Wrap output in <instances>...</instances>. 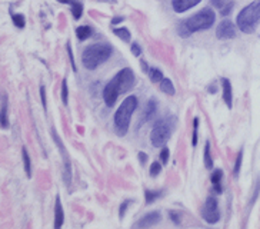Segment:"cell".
Instances as JSON below:
<instances>
[{"label":"cell","instance_id":"obj_1","mask_svg":"<svg viewBox=\"0 0 260 229\" xmlns=\"http://www.w3.org/2000/svg\"><path fill=\"white\" fill-rule=\"evenodd\" d=\"M134 83H136V76H134L133 70L129 69V68L122 69V70L105 86V89H103L105 103H106L109 108L114 106V103H116L119 95L126 93L128 91H130V89L134 86Z\"/></svg>","mask_w":260,"mask_h":229},{"label":"cell","instance_id":"obj_2","mask_svg":"<svg viewBox=\"0 0 260 229\" xmlns=\"http://www.w3.org/2000/svg\"><path fill=\"white\" fill-rule=\"evenodd\" d=\"M215 20H216L215 12L210 7H204L196 15L190 16L189 19L182 20L177 24V33L180 38H189L195 32H202V30L210 29L213 26Z\"/></svg>","mask_w":260,"mask_h":229},{"label":"cell","instance_id":"obj_3","mask_svg":"<svg viewBox=\"0 0 260 229\" xmlns=\"http://www.w3.org/2000/svg\"><path fill=\"white\" fill-rule=\"evenodd\" d=\"M111 53H113V47L109 43H94L83 50L82 63L86 69L94 70L96 68L108 62Z\"/></svg>","mask_w":260,"mask_h":229},{"label":"cell","instance_id":"obj_4","mask_svg":"<svg viewBox=\"0 0 260 229\" xmlns=\"http://www.w3.org/2000/svg\"><path fill=\"white\" fill-rule=\"evenodd\" d=\"M137 97L133 95L128 96L119 106V109L114 114V128H116V134L119 136H125L129 131L130 119L131 114L137 108Z\"/></svg>","mask_w":260,"mask_h":229},{"label":"cell","instance_id":"obj_5","mask_svg":"<svg viewBox=\"0 0 260 229\" xmlns=\"http://www.w3.org/2000/svg\"><path fill=\"white\" fill-rule=\"evenodd\" d=\"M238 27L243 33H252L260 23V0H255L247 4L238 15Z\"/></svg>","mask_w":260,"mask_h":229},{"label":"cell","instance_id":"obj_6","mask_svg":"<svg viewBox=\"0 0 260 229\" xmlns=\"http://www.w3.org/2000/svg\"><path fill=\"white\" fill-rule=\"evenodd\" d=\"M174 128H176V119L173 116H166V117L156 120V123L153 125L152 134H150L152 145L156 148L165 146L173 134Z\"/></svg>","mask_w":260,"mask_h":229},{"label":"cell","instance_id":"obj_7","mask_svg":"<svg viewBox=\"0 0 260 229\" xmlns=\"http://www.w3.org/2000/svg\"><path fill=\"white\" fill-rule=\"evenodd\" d=\"M202 218L207 224H216L220 219V212H219V204L215 196H209L204 202L202 208Z\"/></svg>","mask_w":260,"mask_h":229},{"label":"cell","instance_id":"obj_8","mask_svg":"<svg viewBox=\"0 0 260 229\" xmlns=\"http://www.w3.org/2000/svg\"><path fill=\"white\" fill-rule=\"evenodd\" d=\"M52 136H53V140H55V143L57 145L59 151H60L62 156H63V162H65V169H63V179H65L66 185H67V186H70V183H72V165H70V158H69V155H67L66 149H65V145H63V142L60 140V137H59V135L56 134L55 129H52Z\"/></svg>","mask_w":260,"mask_h":229},{"label":"cell","instance_id":"obj_9","mask_svg":"<svg viewBox=\"0 0 260 229\" xmlns=\"http://www.w3.org/2000/svg\"><path fill=\"white\" fill-rule=\"evenodd\" d=\"M160 221H162L160 212H159V210H153V212L146 213L143 218H140V219L134 224V228H152V227L157 225Z\"/></svg>","mask_w":260,"mask_h":229},{"label":"cell","instance_id":"obj_10","mask_svg":"<svg viewBox=\"0 0 260 229\" xmlns=\"http://www.w3.org/2000/svg\"><path fill=\"white\" fill-rule=\"evenodd\" d=\"M216 36H217V39H222V40L233 39L236 36L235 24L230 20H223L222 23L217 26V29H216Z\"/></svg>","mask_w":260,"mask_h":229},{"label":"cell","instance_id":"obj_11","mask_svg":"<svg viewBox=\"0 0 260 229\" xmlns=\"http://www.w3.org/2000/svg\"><path fill=\"white\" fill-rule=\"evenodd\" d=\"M202 0H172V7L176 13H185L197 6Z\"/></svg>","mask_w":260,"mask_h":229},{"label":"cell","instance_id":"obj_12","mask_svg":"<svg viewBox=\"0 0 260 229\" xmlns=\"http://www.w3.org/2000/svg\"><path fill=\"white\" fill-rule=\"evenodd\" d=\"M156 111H157V102L154 99H150L148 102V105H146V108H145V112H143L142 117H140V123L139 125H145L146 122H149L154 116Z\"/></svg>","mask_w":260,"mask_h":229},{"label":"cell","instance_id":"obj_13","mask_svg":"<svg viewBox=\"0 0 260 229\" xmlns=\"http://www.w3.org/2000/svg\"><path fill=\"white\" fill-rule=\"evenodd\" d=\"M65 222V212H63V206H62V201L60 196L56 198V206H55V228H62Z\"/></svg>","mask_w":260,"mask_h":229},{"label":"cell","instance_id":"obj_14","mask_svg":"<svg viewBox=\"0 0 260 229\" xmlns=\"http://www.w3.org/2000/svg\"><path fill=\"white\" fill-rule=\"evenodd\" d=\"M222 88H223V99L227 105V108H232V102H233V92H232V85L229 82V79H222Z\"/></svg>","mask_w":260,"mask_h":229},{"label":"cell","instance_id":"obj_15","mask_svg":"<svg viewBox=\"0 0 260 229\" xmlns=\"http://www.w3.org/2000/svg\"><path fill=\"white\" fill-rule=\"evenodd\" d=\"M212 4L220 10L222 16H227V15H230L232 9H233V6H235V4H233V1H230V0H212Z\"/></svg>","mask_w":260,"mask_h":229},{"label":"cell","instance_id":"obj_16","mask_svg":"<svg viewBox=\"0 0 260 229\" xmlns=\"http://www.w3.org/2000/svg\"><path fill=\"white\" fill-rule=\"evenodd\" d=\"M222 178H223V172L220 169H216L212 173V183H213V191L216 193H222Z\"/></svg>","mask_w":260,"mask_h":229},{"label":"cell","instance_id":"obj_17","mask_svg":"<svg viewBox=\"0 0 260 229\" xmlns=\"http://www.w3.org/2000/svg\"><path fill=\"white\" fill-rule=\"evenodd\" d=\"M0 126L7 128L9 126V116H7V96H3V103L0 109Z\"/></svg>","mask_w":260,"mask_h":229},{"label":"cell","instance_id":"obj_18","mask_svg":"<svg viewBox=\"0 0 260 229\" xmlns=\"http://www.w3.org/2000/svg\"><path fill=\"white\" fill-rule=\"evenodd\" d=\"M93 30L90 26H79L77 29H76V36L79 40H86V39H89L92 36Z\"/></svg>","mask_w":260,"mask_h":229},{"label":"cell","instance_id":"obj_19","mask_svg":"<svg viewBox=\"0 0 260 229\" xmlns=\"http://www.w3.org/2000/svg\"><path fill=\"white\" fill-rule=\"evenodd\" d=\"M22 156H23V163H24V172L27 178H32V162H30V156L26 151V148L22 149Z\"/></svg>","mask_w":260,"mask_h":229},{"label":"cell","instance_id":"obj_20","mask_svg":"<svg viewBox=\"0 0 260 229\" xmlns=\"http://www.w3.org/2000/svg\"><path fill=\"white\" fill-rule=\"evenodd\" d=\"M148 75L153 83L162 82V79H163V73H162V70H160V69H157V68H149Z\"/></svg>","mask_w":260,"mask_h":229},{"label":"cell","instance_id":"obj_21","mask_svg":"<svg viewBox=\"0 0 260 229\" xmlns=\"http://www.w3.org/2000/svg\"><path fill=\"white\" fill-rule=\"evenodd\" d=\"M204 166L207 169L213 168V160H212V155H210V142L209 140H206V145H204Z\"/></svg>","mask_w":260,"mask_h":229},{"label":"cell","instance_id":"obj_22","mask_svg":"<svg viewBox=\"0 0 260 229\" xmlns=\"http://www.w3.org/2000/svg\"><path fill=\"white\" fill-rule=\"evenodd\" d=\"M160 89H162V92H165L167 95H174V86H173V83H172L170 79H165V77L162 79Z\"/></svg>","mask_w":260,"mask_h":229},{"label":"cell","instance_id":"obj_23","mask_svg":"<svg viewBox=\"0 0 260 229\" xmlns=\"http://www.w3.org/2000/svg\"><path fill=\"white\" fill-rule=\"evenodd\" d=\"M113 33H114V35H116L119 39H122L123 42H126V43H129L130 38H131L129 29H126V27H119V29H114V30H113Z\"/></svg>","mask_w":260,"mask_h":229},{"label":"cell","instance_id":"obj_24","mask_svg":"<svg viewBox=\"0 0 260 229\" xmlns=\"http://www.w3.org/2000/svg\"><path fill=\"white\" fill-rule=\"evenodd\" d=\"M72 15L76 20H79L83 15V4L79 3V1H73L72 3Z\"/></svg>","mask_w":260,"mask_h":229},{"label":"cell","instance_id":"obj_25","mask_svg":"<svg viewBox=\"0 0 260 229\" xmlns=\"http://www.w3.org/2000/svg\"><path fill=\"white\" fill-rule=\"evenodd\" d=\"M162 191H146L145 196H146V204H153L156 199H159L162 196Z\"/></svg>","mask_w":260,"mask_h":229},{"label":"cell","instance_id":"obj_26","mask_svg":"<svg viewBox=\"0 0 260 229\" xmlns=\"http://www.w3.org/2000/svg\"><path fill=\"white\" fill-rule=\"evenodd\" d=\"M62 102H63V105H67V102H69V89H67L66 79L62 80Z\"/></svg>","mask_w":260,"mask_h":229},{"label":"cell","instance_id":"obj_27","mask_svg":"<svg viewBox=\"0 0 260 229\" xmlns=\"http://www.w3.org/2000/svg\"><path fill=\"white\" fill-rule=\"evenodd\" d=\"M12 20H13L15 26H18L20 29H23L24 24H26V19H24L23 15H12Z\"/></svg>","mask_w":260,"mask_h":229},{"label":"cell","instance_id":"obj_28","mask_svg":"<svg viewBox=\"0 0 260 229\" xmlns=\"http://www.w3.org/2000/svg\"><path fill=\"white\" fill-rule=\"evenodd\" d=\"M160 172H162V165H160L159 162H153L152 166H150V176H152V178H156Z\"/></svg>","mask_w":260,"mask_h":229},{"label":"cell","instance_id":"obj_29","mask_svg":"<svg viewBox=\"0 0 260 229\" xmlns=\"http://www.w3.org/2000/svg\"><path fill=\"white\" fill-rule=\"evenodd\" d=\"M197 128H199V117H195L193 119V140H192L193 146L197 145Z\"/></svg>","mask_w":260,"mask_h":229},{"label":"cell","instance_id":"obj_30","mask_svg":"<svg viewBox=\"0 0 260 229\" xmlns=\"http://www.w3.org/2000/svg\"><path fill=\"white\" fill-rule=\"evenodd\" d=\"M131 204H133V201H125V202L120 205V208H119V216H120V218H123V216H125L126 210H128L129 205H131Z\"/></svg>","mask_w":260,"mask_h":229},{"label":"cell","instance_id":"obj_31","mask_svg":"<svg viewBox=\"0 0 260 229\" xmlns=\"http://www.w3.org/2000/svg\"><path fill=\"white\" fill-rule=\"evenodd\" d=\"M241 159H243V152L240 151L239 155H238V158H236V165H235V169H233V172H235V176H238V175H239V172H240Z\"/></svg>","mask_w":260,"mask_h":229},{"label":"cell","instance_id":"obj_32","mask_svg":"<svg viewBox=\"0 0 260 229\" xmlns=\"http://www.w3.org/2000/svg\"><path fill=\"white\" fill-rule=\"evenodd\" d=\"M169 156H170V151H169V148H163L162 149V152H160V160H162V163H165L166 165L167 162H169Z\"/></svg>","mask_w":260,"mask_h":229},{"label":"cell","instance_id":"obj_33","mask_svg":"<svg viewBox=\"0 0 260 229\" xmlns=\"http://www.w3.org/2000/svg\"><path fill=\"white\" fill-rule=\"evenodd\" d=\"M130 49H131V53H133L134 56H140V55H142V47H140L137 43H131Z\"/></svg>","mask_w":260,"mask_h":229},{"label":"cell","instance_id":"obj_34","mask_svg":"<svg viewBox=\"0 0 260 229\" xmlns=\"http://www.w3.org/2000/svg\"><path fill=\"white\" fill-rule=\"evenodd\" d=\"M40 97H42V105H43V108H44V111H46V108H47V102H46V89H44L43 85L40 86Z\"/></svg>","mask_w":260,"mask_h":229},{"label":"cell","instance_id":"obj_35","mask_svg":"<svg viewBox=\"0 0 260 229\" xmlns=\"http://www.w3.org/2000/svg\"><path fill=\"white\" fill-rule=\"evenodd\" d=\"M67 53H69V57H70V63H72V66H73V70L76 72L77 69H76V63H74V57H73V53H72V47H70V43H67Z\"/></svg>","mask_w":260,"mask_h":229},{"label":"cell","instance_id":"obj_36","mask_svg":"<svg viewBox=\"0 0 260 229\" xmlns=\"http://www.w3.org/2000/svg\"><path fill=\"white\" fill-rule=\"evenodd\" d=\"M169 215L172 216V221H173L174 224H177V225L180 224V219H179V215H177V213H174L173 210H170V212H169Z\"/></svg>","mask_w":260,"mask_h":229},{"label":"cell","instance_id":"obj_37","mask_svg":"<svg viewBox=\"0 0 260 229\" xmlns=\"http://www.w3.org/2000/svg\"><path fill=\"white\" fill-rule=\"evenodd\" d=\"M139 160H140V163L142 165H145L146 163V160H148V155L145 152H139Z\"/></svg>","mask_w":260,"mask_h":229},{"label":"cell","instance_id":"obj_38","mask_svg":"<svg viewBox=\"0 0 260 229\" xmlns=\"http://www.w3.org/2000/svg\"><path fill=\"white\" fill-rule=\"evenodd\" d=\"M123 20H125V18L120 16V18H114V19L111 20V23H113V24H117V23H120V22H123Z\"/></svg>","mask_w":260,"mask_h":229},{"label":"cell","instance_id":"obj_39","mask_svg":"<svg viewBox=\"0 0 260 229\" xmlns=\"http://www.w3.org/2000/svg\"><path fill=\"white\" fill-rule=\"evenodd\" d=\"M57 1H60V3H70L72 4L74 0H57Z\"/></svg>","mask_w":260,"mask_h":229},{"label":"cell","instance_id":"obj_40","mask_svg":"<svg viewBox=\"0 0 260 229\" xmlns=\"http://www.w3.org/2000/svg\"><path fill=\"white\" fill-rule=\"evenodd\" d=\"M103 1H110V3H116V0H103Z\"/></svg>","mask_w":260,"mask_h":229}]
</instances>
